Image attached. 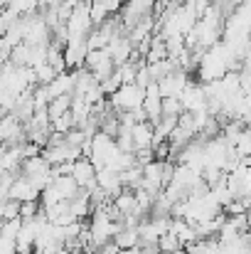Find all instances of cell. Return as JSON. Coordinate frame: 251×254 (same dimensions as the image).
Here are the masks:
<instances>
[{
  "label": "cell",
  "instance_id": "obj_16",
  "mask_svg": "<svg viewBox=\"0 0 251 254\" xmlns=\"http://www.w3.org/2000/svg\"><path fill=\"white\" fill-rule=\"evenodd\" d=\"M113 242L118 245L121 252H126V250H131V247H138V242H141L138 227H121V232L113 237Z\"/></svg>",
  "mask_w": 251,
  "mask_h": 254
},
{
  "label": "cell",
  "instance_id": "obj_21",
  "mask_svg": "<svg viewBox=\"0 0 251 254\" xmlns=\"http://www.w3.org/2000/svg\"><path fill=\"white\" fill-rule=\"evenodd\" d=\"M0 217H2V222H7V220H20V202L5 200V202L0 205Z\"/></svg>",
  "mask_w": 251,
  "mask_h": 254
},
{
  "label": "cell",
  "instance_id": "obj_9",
  "mask_svg": "<svg viewBox=\"0 0 251 254\" xmlns=\"http://www.w3.org/2000/svg\"><path fill=\"white\" fill-rule=\"evenodd\" d=\"M72 178H74V183H77L82 190L96 188V168H94V163H91L89 158H77V161H74Z\"/></svg>",
  "mask_w": 251,
  "mask_h": 254
},
{
  "label": "cell",
  "instance_id": "obj_22",
  "mask_svg": "<svg viewBox=\"0 0 251 254\" xmlns=\"http://www.w3.org/2000/svg\"><path fill=\"white\" fill-rule=\"evenodd\" d=\"M177 250H182L180 247V242H177V237L175 235H163L160 240H158V252L160 254H172V252H177Z\"/></svg>",
  "mask_w": 251,
  "mask_h": 254
},
{
  "label": "cell",
  "instance_id": "obj_4",
  "mask_svg": "<svg viewBox=\"0 0 251 254\" xmlns=\"http://www.w3.org/2000/svg\"><path fill=\"white\" fill-rule=\"evenodd\" d=\"M42 156H45V161L54 168V166H62V163H74L77 158H82V151H79V148H72V146L64 141V143L42 148Z\"/></svg>",
  "mask_w": 251,
  "mask_h": 254
},
{
  "label": "cell",
  "instance_id": "obj_7",
  "mask_svg": "<svg viewBox=\"0 0 251 254\" xmlns=\"http://www.w3.org/2000/svg\"><path fill=\"white\" fill-rule=\"evenodd\" d=\"M86 55H89L86 40H69V42L64 45V60H67V72H74V69H84Z\"/></svg>",
  "mask_w": 251,
  "mask_h": 254
},
{
  "label": "cell",
  "instance_id": "obj_26",
  "mask_svg": "<svg viewBox=\"0 0 251 254\" xmlns=\"http://www.w3.org/2000/svg\"><path fill=\"white\" fill-rule=\"evenodd\" d=\"M0 254H17V242L0 237Z\"/></svg>",
  "mask_w": 251,
  "mask_h": 254
},
{
  "label": "cell",
  "instance_id": "obj_17",
  "mask_svg": "<svg viewBox=\"0 0 251 254\" xmlns=\"http://www.w3.org/2000/svg\"><path fill=\"white\" fill-rule=\"evenodd\" d=\"M163 60H167L165 40H163L160 35H153L151 50H148V55H146V64H158V62H163Z\"/></svg>",
  "mask_w": 251,
  "mask_h": 254
},
{
  "label": "cell",
  "instance_id": "obj_14",
  "mask_svg": "<svg viewBox=\"0 0 251 254\" xmlns=\"http://www.w3.org/2000/svg\"><path fill=\"white\" fill-rule=\"evenodd\" d=\"M52 166L45 161V156H35V158H25L22 161V166H20V175H25V178H37V175H45V173H50Z\"/></svg>",
  "mask_w": 251,
  "mask_h": 254
},
{
  "label": "cell",
  "instance_id": "obj_28",
  "mask_svg": "<svg viewBox=\"0 0 251 254\" xmlns=\"http://www.w3.org/2000/svg\"><path fill=\"white\" fill-rule=\"evenodd\" d=\"M0 230H2V217H0Z\"/></svg>",
  "mask_w": 251,
  "mask_h": 254
},
{
  "label": "cell",
  "instance_id": "obj_5",
  "mask_svg": "<svg viewBox=\"0 0 251 254\" xmlns=\"http://www.w3.org/2000/svg\"><path fill=\"white\" fill-rule=\"evenodd\" d=\"M40 195H42V190L25 175H17L12 188H10V200H15L20 205L22 202H35V200H40Z\"/></svg>",
  "mask_w": 251,
  "mask_h": 254
},
{
  "label": "cell",
  "instance_id": "obj_13",
  "mask_svg": "<svg viewBox=\"0 0 251 254\" xmlns=\"http://www.w3.org/2000/svg\"><path fill=\"white\" fill-rule=\"evenodd\" d=\"M47 91L52 99L64 96V94H74V72H62L57 74V79L52 84H47Z\"/></svg>",
  "mask_w": 251,
  "mask_h": 254
},
{
  "label": "cell",
  "instance_id": "obj_18",
  "mask_svg": "<svg viewBox=\"0 0 251 254\" xmlns=\"http://www.w3.org/2000/svg\"><path fill=\"white\" fill-rule=\"evenodd\" d=\"M69 109H72V94H64V96H57V99H52V101H50L47 114H50V119L54 121V119H59V116L69 114Z\"/></svg>",
  "mask_w": 251,
  "mask_h": 254
},
{
  "label": "cell",
  "instance_id": "obj_3",
  "mask_svg": "<svg viewBox=\"0 0 251 254\" xmlns=\"http://www.w3.org/2000/svg\"><path fill=\"white\" fill-rule=\"evenodd\" d=\"M180 104H182V111H187V114L204 111V109H207V94H204V86L190 82V84L185 86V91L180 94Z\"/></svg>",
  "mask_w": 251,
  "mask_h": 254
},
{
  "label": "cell",
  "instance_id": "obj_27",
  "mask_svg": "<svg viewBox=\"0 0 251 254\" xmlns=\"http://www.w3.org/2000/svg\"><path fill=\"white\" fill-rule=\"evenodd\" d=\"M96 254H121V250H118V245L111 240V242H106L103 247H99V250H96Z\"/></svg>",
  "mask_w": 251,
  "mask_h": 254
},
{
  "label": "cell",
  "instance_id": "obj_31",
  "mask_svg": "<svg viewBox=\"0 0 251 254\" xmlns=\"http://www.w3.org/2000/svg\"><path fill=\"white\" fill-rule=\"evenodd\" d=\"M17 254H20V252H17Z\"/></svg>",
  "mask_w": 251,
  "mask_h": 254
},
{
  "label": "cell",
  "instance_id": "obj_12",
  "mask_svg": "<svg viewBox=\"0 0 251 254\" xmlns=\"http://www.w3.org/2000/svg\"><path fill=\"white\" fill-rule=\"evenodd\" d=\"M131 138H133V148H153V124L151 121H141L133 124L131 128Z\"/></svg>",
  "mask_w": 251,
  "mask_h": 254
},
{
  "label": "cell",
  "instance_id": "obj_30",
  "mask_svg": "<svg viewBox=\"0 0 251 254\" xmlns=\"http://www.w3.org/2000/svg\"><path fill=\"white\" fill-rule=\"evenodd\" d=\"M121 254H126V252H121Z\"/></svg>",
  "mask_w": 251,
  "mask_h": 254
},
{
  "label": "cell",
  "instance_id": "obj_19",
  "mask_svg": "<svg viewBox=\"0 0 251 254\" xmlns=\"http://www.w3.org/2000/svg\"><path fill=\"white\" fill-rule=\"evenodd\" d=\"M72 128H77V121H74V116H72V111L52 121V131H54V133H62V136H67V133H69Z\"/></svg>",
  "mask_w": 251,
  "mask_h": 254
},
{
  "label": "cell",
  "instance_id": "obj_1",
  "mask_svg": "<svg viewBox=\"0 0 251 254\" xmlns=\"http://www.w3.org/2000/svg\"><path fill=\"white\" fill-rule=\"evenodd\" d=\"M143 101H146V91L138 84H123L116 94L108 96V104L113 109V114H128V111H136V109H143Z\"/></svg>",
  "mask_w": 251,
  "mask_h": 254
},
{
  "label": "cell",
  "instance_id": "obj_24",
  "mask_svg": "<svg viewBox=\"0 0 251 254\" xmlns=\"http://www.w3.org/2000/svg\"><path fill=\"white\" fill-rule=\"evenodd\" d=\"M40 210H42V205H40V200H35V202H22L20 205V220H32V217H37L40 215Z\"/></svg>",
  "mask_w": 251,
  "mask_h": 254
},
{
  "label": "cell",
  "instance_id": "obj_20",
  "mask_svg": "<svg viewBox=\"0 0 251 254\" xmlns=\"http://www.w3.org/2000/svg\"><path fill=\"white\" fill-rule=\"evenodd\" d=\"M35 74H37V84H42V86H47V84H52L54 79H57V72H54V67L52 64H40L37 69H35Z\"/></svg>",
  "mask_w": 251,
  "mask_h": 254
},
{
  "label": "cell",
  "instance_id": "obj_6",
  "mask_svg": "<svg viewBox=\"0 0 251 254\" xmlns=\"http://www.w3.org/2000/svg\"><path fill=\"white\" fill-rule=\"evenodd\" d=\"M187 84H190V74L182 72V69H177V72L163 77V79L158 82V89H160V96H163V99H170V96L180 99V94L185 91Z\"/></svg>",
  "mask_w": 251,
  "mask_h": 254
},
{
  "label": "cell",
  "instance_id": "obj_8",
  "mask_svg": "<svg viewBox=\"0 0 251 254\" xmlns=\"http://www.w3.org/2000/svg\"><path fill=\"white\" fill-rule=\"evenodd\" d=\"M133 50H136V47L128 42V37H126V35H116V37L106 45V52H108V57L113 60V64H116V67H123V64L131 60Z\"/></svg>",
  "mask_w": 251,
  "mask_h": 254
},
{
  "label": "cell",
  "instance_id": "obj_29",
  "mask_svg": "<svg viewBox=\"0 0 251 254\" xmlns=\"http://www.w3.org/2000/svg\"><path fill=\"white\" fill-rule=\"evenodd\" d=\"M2 62H5V60H2V55H0V64H2Z\"/></svg>",
  "mask_w": 251,
  "mask_h": 254
},
{
  "label": "cell",
  "instance_id": "obj_25",
  "mask_svg": "<svg viewBox=\"0 0 251 254\" xmlns=\"http://www.w3.org/2000/svg\"><path fill=\"white\" fill-rule=\"evenodd\" d=\"M182 114V104L180 99L170 96V99H163V116H180Z\"/></svg>",
  "mask_w": 251,
  "mask_h": 254
},
{
  "label": "cell",
  "instance_id": "obj_15",
  "mask_svg": "<svg viewBox=\"0 0 251 254\" xmlns=\"http://www.w3.org/2000/svg\"><path fill=\"white\" fill-rule=\"evenodd\" d=\"M57 190H59V195H62V200L64 202H72L79 192H82V188L74 183V178L72 175H62V178H54V183H52Z\"/></svg>",
  "mask_w": 251,
  "mask_h": 254
},
{
  "label": "cell",
  "instance_id": "obj_2",
  "mask_svg": "<svg viewBox=\"0 0 251 254\" xmlns=\"http://www.w3.org/2000/svg\"><path fill=\"white\" fill-rule=\"evenodd\" d=\"M84 69H89V72L96 77V82L101 84V82H106V79L116 72V64H113V60L108 57L106 50H94V52L86 55Z\"/></svg>",
  "mask_w": 251,
  "mask_h": 254
},
{
  "label": "cell",
  "instance_id": "obj_10",
  "mask_svg": "<svg viewBox=\"0 0 251 254\" xmlns=\"http://www.w3.org/2000/svg\"><path fill=\"white\" fill-rule=\"evenodd\" d=\"M170 235H175V237H177V242H180V247H182V250H185V247H190V245H195V242H200L195 225H192V222H187V220H172V225H170Z\"/></svg>",
  "mask_w": 251,
  "mask_h": 254
},
{
  "label": "cell",
  "instance_id": "obj_23",
  "mask_svg": "<svg viewBox=\"0 0 251 254\" xmlns=\"http://www.w3.org/2000/svg\"><path fill=\"white\" fill-rule=\"evenodd\" d=\"M20 230H22V220H7V222H2L0 237H5V240H15V242H17Z\"/></svg>",
  "mask_w": 251,
  "mask_h": 254
},
{
  "label": "cell",
  "instance_id": "obj_11",
  "mask_svg": "<svg viewBox=\"0 0 251 254\" xmlns=\"http://www.w3.org/2000/svg\"><path fill=\"white\" fill-rule=\"evenodd\" d=\"M96 185H99L111 200L123 190V185H121V173H113V170H108V168L96 170Z\"/></svg>",
  "mask_w": 251,
  "mask_h": 254
}]
</instances>
